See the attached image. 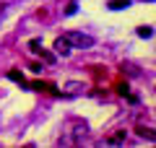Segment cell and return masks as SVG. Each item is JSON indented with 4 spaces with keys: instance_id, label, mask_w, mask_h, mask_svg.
<instances>
[{
    "instance_id": "cell-10",
    "label": "cell",
    "mask_w": 156,
    "mask_h": 148,
    "mask_svg": "<svg viewBox=\"0 0 156 148\" xmlns=\"http://www.w3.org/2000/svg\"><path fill=\"white\" fill-rule=\"evenodd\" d=\"M65 13H68V16H73V13H76V3H70V5L65 8Z\"/></svg>"
},
{
    "instance_id": "cell-3",
    "label": "cell",
    "mask_w": 156,
    "mask_h": 148,
    "mask_svg": "<svg viewBox=\"0 0 156 148\" xmlns=\"http://www.w3.org/2000/svg\"><path fill=\"white\" fill-rule=\"evenodd\" d=\"M55 52L57 55H68V52H70V42H68L65 37H57L55 39Z\"/></svg>"
},
{
    "instance_id": "cell-8",
    "label": "cell",
    "mask_w": 156,
    "mask_h": 148,
    "mask_svg": "<svg viewBox=\"0 0 156 148\" xmlns=\"http://www.w3.org/2000/svg\"><path fill=\"white\" fill-rule=\"evenodd\" d=\"M151 34H154V29H151V26H140V29H138V37H140V39H148Z\"/></svg>"
},
{
    "instance_id": "cell-7",
    "label": "cell",
    "mask_w": 156,
    "mask_h": 148,
    "mask_svg": "<svg viewBox=\"0 0 156 148\" xmlns=\"http://www.w3.org/2000/svg\"><path fill=\"white\" fill-rule=\"evenodd\" d=\"M135 132H138L140 138H148V140H154V130H151V127H138Z\"/></svg>"
},
{
    "instance_id": "cell-4",
    "label": "cell",
    "mask_w": 156,
    "mask_h": 148,
    "mask_svg": "<svg viewBox=\"0 0 156 148\" xmlns=\"http://www.w3.org/2000/svg\"><path fill=\"white\" fill-rule=\"evenodd\" d=\"M31 88H39V91H50V93H60L57 91V86H52V83H42V81H34Z\"/></svg>"
},
{
    "instance_id": "cell-5",
    "label": "cell",
    "mask_w": 156,
    "mask_h": 148,
    "mask_svg": "<svg viewBox=\"0 0 156 148\" xmlns=\"http://www.w3.org/2000/svg\"><path fill=\"white\" fill-rule=\"evenodd\" d=\"M107 5H109L112 11H120V8H128L130 5V0H109Z\"/></svg>"
},
{
    "instance_id": "cell-6",
    "label": "cell",
    "mask_w": 156,
    "mask_h": 148,
    "mask_svg": "<svg viewBox=\"0 0 156 148\" xmlns=\"http://www.w3.org/2000/svg\"><path fill=\"white\" fill-rule=\"evenodd\" d=\"M8 78L16 81V83H21V86H29V83L23 81V73H18V70H8Z\"/></svg>"
},
{
    "instance_id": "cell-9",
    "label": "cell",
    "mask_w": 156,
    "mask_h": 148,
    "mask_svg": "<svg viewBox=\"0 0 156 148\" xmlns=\"http://www.w3.org/2000/svg\"><path fill=\"white\" fill-rule=\"evenodd\" d=\"M109 143H115V146H120V143H125V132H115V135L109 138Z\"/></svg>"
},
{
    "instance_id": "cell-1",
    "label": "cell",
    "mask_w": 156,
    "mask_h": 148,
    "mask_svg": "<svg viewBox=\"0 0 156 148\" xmlns=\"http://www.w3.org/2000/svg\"><path fill=\"white\" fill-rule=\"evenodd\" d=\"M65 39L70 44H76V47H91V44H94V39L89 37V34H81V31H70V34H65Z\"/></svg>"
},
{
    "instance_id": "cell-2",
    "label": "cell",
    "mask_w": 156,
    "mask_h": 148,
    "mask_svg": "<svg viewBox=\"0 0 156 148\" xmlns=\"http://www.w3.org/2000/svg\"><path fill=\"white\" fill-rule=\"evenodd\" d=\"M29 47H31L34 52H37V55L42 57V60H44V62H55V55H52L50 49H44V47H42V42H39V39H31V42H29Z\"/></svg>"
}]
</instances>
